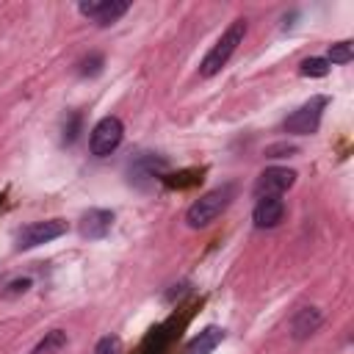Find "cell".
Masks as SVG:
<instances>
[{
    "label": "cell",
    "mask_w": 354,
    "mask_h": 354,
    "mask_svg": "<svg viewBox=\"0 0 354 354\" xmlns=\"http://www.w3.org/2000/svg\"><path fill=\"white\" fill-rule=\"evenodd\" d=\"M246 36V19H232L230 28L218 36V41L210 47V53L202 58L199 64V75L202 77H213L221 72V66H227V61L232 58V53L238 50V44L243 41Z\"/></svg>",
    "instance_id": "obj_1"
},
{
    "label": "cell",
    "mask_w": 354,
    "mask_h": 354,
    "mask_svg": "<svg viewBox=\"0 0 354 354\" xmlns=\"http://www.w3.org/2000/svg\"><path fill=\"white\" fill-rule=\"evenodd\" d=\"M232 194H235L232 185H221V188L207 191L205 196H199V199L188 207V213H185V224L194 227V230H202V227L213 224V221L227 210V205L232 202Z\"/></svg>",
    "instance_id": "obj_2"
},
{
    "label": "cell",
    "mask_w": 354,
    "mask_h": 354,
    "mask_svg": "<svg viewBox=\"0 0 354 354\" xmlns=\"http://www.w3.org/2000/svg\"><path fill=\"white\" fill-rule=\"evenodd\" d=\"M66 232V221L61 218H47V221H33L28 227H22L17 232V249L25 252V249H36L41 243H50L55 238H61Z\"/></svg>",
    "instance_id": "obj_3"
},
{
    "label": "cell",
    "mask_w": 354,
    "mask_h": 354,
    "mask_svg": "<svg viewBox=\"0 0 354 354\" xmlns=\"http://www.w3.org/2000/svg\"><path fill=\"white\" fill-rule=\"evenodd\" d=\"M122 136H124V127L116 116H105L94 124L91 130V138H88V147H91V155L97 158H108L119 144H122Z\"/></svg>",
    "instance_id": "obj_4"
},
{
    "label": "cell",
    "mask_w": 354,
    "mask_h": 354,
    "mask_svg": "<svg viewBox=\"0 0 354 354\" xmlns=\"http://www.w3.org/2000/svg\"><path fill=\"white\" fill-rule=\"evenodd\" d=\"M326 108V97H313L310 102H304L301 108H296L288 119H285V130L293 136H310L318 130L321 124V113Z\"/></svg>",
    "instance_id": "obj_5"
},
{
    "label": "cell",
    "mask_w": 354,
    "mask_h": 354,
    "mask_svg": "<svg viewBox=\"0 0 354 354\" xmlns=\"http://www.w3.org/2000/svg\"><path fill=\"white\" fill-rule=\"evenodd\" d=\"M127 8H130L127 0H83V3L77 6V11H80L86 19L97 22V25H102V28H105V25H113L119 17H124Z\"/></svg>",
    "instance_id": "obj_6"
},
{
    "label": "cell",
    "mask_w": 354,
    "mask_h": 354,
    "mask_svg": "<svg viewBox=\"0 0 354 354\" xmlns=\"http://www.w3.org/2000/svg\"><path fill=\"white\" fill-rule=\"evenodd\" d=\"M293 183H296V171H293V169L271 166V169H266V171L254 180V194H257V199H260V196H282Z\"/></svg>",
    "instance_id": "obj_7"
},
{
    "label": "cell",
    "mask_w": 354,
    "mask_h": 354,
    "mask_svg": "<svg viewBox=\"0 0 354 354\" xmlns=\"http://www.w3.org/2000/svg\"><path fill=\"white\" fill-rule=\"evenodd\" d=\"M285 218V202L279 196H260L254 210H252V221L257 230H274L279 221Z\"/></svg>",
    "instance_id": "obj_8"
},
{
    "label": "cell",
    "mask_w": 354,
    "mask_h": 354,
    "mask_svg": "<svg viewBox=\"0 0 354 354\" xmlns=\"http://www.w3.org/2000/svg\"><path fill=\"white\" fill-rule=\"evenodd\" d=\"M113 227V213L111 210H100V207H91L88 213H83L80 218V235L88 238V241H97V238H105Z\"/></svg>",
    "instance_id": "obj_9"
},
{
    "label": "cell",
    "mask_w": 354,
    "mask_h": 354,
    "mask_svg": "<svg viewBox=\"0 0 354 354\" xmlns=\"http://www.w3.org/2000/svg\"><path fill=\"white\" fill-rule=\"evenodd\" d=\"M318 326H321V310H315V307H301V310L293 315V321H290V335H293V340H307Z\"/></svg>",
    "instance_id": "obj_10"
},
{
    "label": "cell",
    "mask_w": 354,
    "mask_h": 354,
    "mask_svg": "<svg viewBox=\"0 0 354 354\" xmlns=\"http://www.w3.org/2000/svg\"><path fill=\"white\" fill-rule=\"evenodd\" d=\"M221 340H224V329H218V326H207V329H202V332L188 343L185 354H213L216 346H218Z\"/></svg>",
    "instance_id": "obj_11"
},
{
    "label": "cell",
    "mask_w": 354,
    "mask_h": 354,
    "mask_svg": "<svg viewBox=\"0 0 354 354\" xmlns=\"http://www.w3.org/2000/svg\"><path fill=\"white\" fill-rule=\"evenodd\" d=\"M64 346H66V335H64L61 329H53V332L44 335V340H39V346H36L30 354H55V351H61Z\"/></svg>",
    "instance_id": "obj_12"
},
{
    "label": "cell",
    "mask_w": 354,
    "mask_h": 354,
    "mask_svg": "<svg viewBox=\"0 0 354 354\" xmlns=\"http://www.w3.org/2000/svg\"><path fill=\"white\" fill-rule=\"evenodd\" d=\"M299 72H301L304 77H324V75L329 72V61H326V58H304V61L299 64Z\"/></svg>",
    "instance_id": "obj_13"
},
{
    "label": "cell",
    "mask_w": 354,
    "mask_h": 354,
    "mask_svg": "<svg viewBox=\"0 0 354 354\" xmlns=\"http://www.w3.org/2000/svg\"><path fill=\"white\" fill-rule=\"evenodd\" d=\"M354 58V44L351 41H337L329 47V61L332 64H348Z\"/></svg>",
    "instance_id": "obj_14"
},
{
    "label": "cell",
    "mask_w": 354,
    "mask_h": 354,
    "mask_svg": "<svg viewBox=\"0 0 354 354\" xmlns=\"http://www.w3.org/2000/svg\"><path fill=\"white\" fill-rule=\"evenodd\" d=\"M77 72H80V75H86V77L100 75V72H102V55L91 53L88 58H83V61H80V69H77Z\"/></svg>",
    "instance_id": "obj_15"
},
{
    "label": "cell",
    "mask_w": 354,
    "mask_h": 354,
    "mask_svg": "<svg viewBox=\"0 0 354 354\" xmlns=\"http://www.w3.org/2000/svg\"><path fill=\"white\" fill-rule=\"evenodd\" d=\"M94 354H122V343H119V337H113V335L102 337V340L97 343Z\"/></svg>",
    "instance_id": "obj_16"
},
{
    "label": "cell",
    "mask_w": 354,
    "mask_h": 354,
    "mask_svg": "<svg viewBox=\"0 0 354 354\" xmlns=\"http://www.w3.org/2000/svg\"><path fill=\"white\" fill-rule=\"evenodd\" d=\"M77 127H80V116L72 113V116H69V127H64V141H66V144H72V141L77 138Z\"/></svg>",
    "instance_id": "obj_17"
},
{
    "label": "cell",
    "mask_w": 354,
    "mask_h": 354,
    "mask_svg": "<svg viewBox=\"0 0 354 354\" xmlns=\"http://www.w3.org/2000/svg\"><path fill=\"white\" fill-rule=\"evenodd\" d=\"M293 152H296V147H290V144H274L266 149L268 158H282V155H293Z\"/></svg>",
    "instance_id": "obj_18"
},
{
    "label": "cell",
    "mask_w": 354,
    "mask_h": 354,
    "mask_svg": "<svg viewBox=\"0 0 354 354\" xmlns=\"http://www.w3.org/2000/svg\"><path fill=\"white\" fill-rule=\"evenodd\" d=\"M30 288V279H14L11 285H8V296H14V293H25Z\"/></svg>",
    "instance_id": "obj_19"
}]
</instances>
